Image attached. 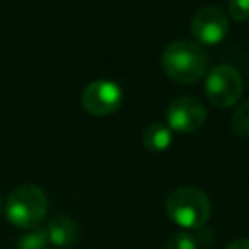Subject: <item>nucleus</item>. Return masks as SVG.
Returning <instances> with one entry per match:
<instances>
[{
  "label": "nucleus",
  "mask_w": 249,
  "mask_h": 249,
  "mask_svg": "<svg viewBox=\"0 0 249 249\" xmlns=\"http://www.w3.org/2000/svg\"><path fill=\"white\" fill-rule=\"evenodd\" d=\"M0 212H2V196H0Z\"/></svg>",
  "instance_id": "nucleus-15"
},
{
  "label": "nucleus",
  "mask_w": 249,
  "mask_h": 249,
  "mask_svg": "<svg viewBox=\"0 0 249 249\" xmlns=\"http://www.w3.org/2000/svg\"><path fill=\"white\" fill-rule=\"evenodd\" d=\"M205 92L215 107H231L242 94V77L237 69L222 63L208 70Z\"/></svg>",
  "instance_id": "nucleus-4"
},
{
  "label": "nucleus",
  "mask_w": 249,
  "mask_h": 249,
  "mask_svg": "<svg viewBox=\"0 0 249 249\" xmlns=\"http://www.w3.org/2000/svg\"><path fill=\"white\" fill-rule=\"evenodd\" d=\"M164 249H198V241L190 232H178L167 239Z\"/></svg>",
  "instance_id": "nucleus-12"
},
{
  "label": "nucleus",
  "mask_w": 249,
  "mask_h": 249,
  "mask_svg": "<svg viewBox=\"0 0 249 249\" xmlns=\"http://www.w3.org/2000/svg\"><path fill=\"white\" fill-rule=\"evenodd\" d=\"M48 210V200L38 184L26 183L14 188L5 201V217L14 227L31 231L39 227Z\"/></svg>",
  "instance_id": "nucleus-2"
},
{
  "label": "nucleus",
  "mask_w": 249,
  "mask_h": 249,
  "mask_svg": "<svg viewBox=\"0 0 249 249\" xmlns=\"http://www.w3.org/2000/svg\"><path fill=\"white\" fill-rule=\"evenodd\" d=\"M231 128L235 137L249 135V99L242 101V103L235 107L234 114H232Z\"/></svg>",
  "instance_id": "nucleus-11"
},
{
  "label": "nucleus",
  "mask_w": 249,
  "mask_h": 249,
  "mask_svg": "<svg viewBox=\"0 0 249 249\" xmlns=\"http://www.w3.org/2000/svg\"><path fill=\"white\" fill-rule=\"evenodd\" d=\"M169 218L183 229H200L207 224L212 212V203L207 193L195 186L174 190L166 200Z\"/></svg>",
  "instance_id": "nucleus-3"
},
{
  "label": "nucleus",
  "mask_w": 249,
  "mask_h": 249,
  "mask_svg": "<svg viewBox=\"0 0 249 249\" xmlns=\"http://www.w3.org/2000/svg\"><path fill=\"white\" fill-rule=\"evenodd\" d=\"M142 140L145 149L150 150V152H164L173 143V130L166 123L156 121L143 130Z\"/></svg>",
  "instance_id": "nucleus-9"
},
{
  "label": "nucleus",
  "mask_w": 249,
  "mask_h": 249,
  "mask_svg": "<svg viewBox=\"0 0 249 249\" xmlns=\"http://www.w3.org/2000/svg\"><path fill=\"white\" fill-rule=\"evenodd\" d=\"M229 16L235 22H244L249 19V0H231L229 2Z\"/></svg>",
  "instance_id": "nucleus-13"
},
{
  "label": "nucleus",
  "mask_w": 249,
  "mask_h": 249,
  "mask_svg": "<svg viewBox=\"0 0 249 249\" xmlns=\"http://www.w3.org/2000/svg\"><path fill=\"white\" fill-rule=\"evenodd\" d=\"M225 249H249V237L237 239V241L231 242Z\"/></svg>",
  "instance_id": "nucleus-14"
},
{
  "label": "nucleus",
  "mask_w": 249,
  "mask_h": 249,
  "mask_svg": "<svg viewBox=\"0 0 249 249\" xmlns=\"http://www.w3.org/2000/svg\"><path fill=\"white\" fill-rule=\"evenodd\" d=\"M80 104L92 116H109L123 104V90L113 80H94L82 90Z\"/></svg>",
  "instance_id": "nucleus-5"
},
{
  "label": "nucleus",
  "mask_w": 249,
  "mask_h": 249,
  "mask_svg": "<svg viewBox=\"0 0 249 249\" xmlns=\"http://www.w3.org/2000/svg\"><path fill=\"white\" fill-rule=\"evenodd\" d=\"M50 239L46 234V229L35 227L24 235L18 239L16 249H50Z\"/></svg>",
  "instance_id": "nucleus-10"
},
{
  "label": "nucleus",
  "mask_w": 249,
  "mask_h": 249,
  "mask_svg": "<svg viewBox=\"0 0 249 249\" xmlns=\"http://www.w3.org/2000/svg\"><path fill=\"white\" fill-rule=\"evenodd\" d=\"M229 33V19L225 12L213 5L203 7L191 19V35L200 45L213 46L225 39Z\"/></svg>",
  "instance_id": "nucleus-7"
},
{
  "label": "nucleus",
  "mask_w": 249,
  "mask_h": 249,
  "mask_svg": "<svg viewBox=\"0 0 249 249\" xmlns=\"http://www.w3.org/2000/svg\"><path fill=\"white\" fill-rule=\"evenodd\" d=\"M46 234H48L50 244L60 249L73 248L80 237L79 225L75 224L73 218L67 217V215H55L48 222Z\"/></svg>",
  "instance_id": "nucleus-8"
},
{
  "label": "nucleus",
  "mask_w": 249,
  "mask_h": 249,
  "mask_svg": "<svg viewBox=\"0 0 249 249\" xmlns=\"http://www.w3.org/2000/svg\"><path fill=\"white\" fill-rule=\"evenodd\" d=\"M160 63L169 79L181 84H193L207 72L208 56L200 43L176 39L164 48Z\"/></svg>",
  "instance_id": "nucleus-1"
},
{
  "label": "nucleus",
  "mask_w": 249,
  "mask_h": 249,
  "mask_svg": "<svg viewBox=\"0 0 249 249\" xmlns=\"http://www.w3.org/2000/svg\"><path fill=\"white\" fill-rule=\"evenodd\" d=\"M166 121L173 132L195 133L207 121V107L198 97L181 96L169 104L166 111Z\"/></svg>",
  "instance_id": "nucleus-6"
}]
</instances>
